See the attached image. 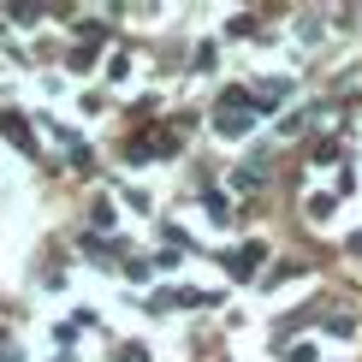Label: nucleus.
<instances>
[{
  "label": "nucleus",
  "mask_w": 362,
  "mask_h": 362,
  "mask_svg": "<svg viewBox=\"0 0 362 362\" xmlns=\"http://www.w3.org/2000/svg\"><path fill=\"white\" fill-rule=\"evenodd\" d=\"M262 255H267L262 244H244V250L232 255V274H238V279H250V274H255V262H262Z\"/></svg>",
  "instance_id": "obj_2"
},
{
  "label": "nucleus",
  "mask_w": 362,
  "mask_h": 362,
  "mask_svg": "<svg viewBox=\"0 0 362 362\" xmlns=\"http://www.w3.org/2000/svg\"><path fill=\"white\" fill-rule=\"evenodd\" d=\"M119 362H148V351H143V344H125V351H119Z\"/></svg>",
  "instance_id": "obj_4"
},
{
  "label": "nucleus",
  "mask_w": 362,
  "mask_h": 362,
  "mask_svg": "<svg viewBox=\"0 0 362 362\" xmlns=\"http://www.w3.org/2000/svg\"><path fill=\"white\" fill-rule=\"evenodd\" d=\"M250 95H244V89H232V95H226L220 101V119H214V125H220V137H244V131H250Z\"/></svg>",
  "instance_id": "obj_1"
},
{
  "label": "nucleus",
  "mask_w": 362,
  "mask_h": 362,
  "mask_svg": "<svg viewBox=\"0 0 362 362\" xmlns=\"http://www.w3.org/2000/svg\"><path fill=\"white\" fill-rule=\"evenodd\" d=\"M333 214V196H309V220H327Z\"/></svg>",
  "instance_id": "obj_3"
}]
</instances>
